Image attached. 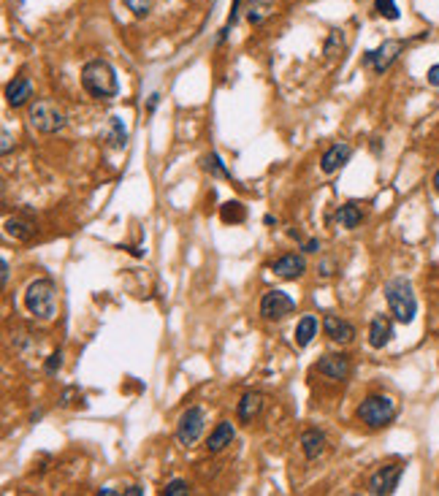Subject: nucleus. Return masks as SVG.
I'll list each match as a JSON object with an SVG mask.
<instances>
[{"label": "nucleus", "instance_id": "1", "mask_svg": "<svg viewBox=\"0 0 439 496\" xmlns=\"http://www.w3.org/2000/svg\"><path fill=\"white\" fill-rule=\"evenodd\" d=\"M82 87L95 101H111L120 93V79L109 60H90L82 68Z\"/></svg>", "mask_w": 439, "mask_h": 496}, {"label": "nucleus", "instance_id": "2", "mask_svg": "<svg viewBox=\"0 0 439 496\" xmlns=\"http://www.w3.org/2000/svg\"><path fill=\"white\" fill-rule=\"evenodd\" d=\"M25 310L35 320H52L57 312V288L52 279H35L25 291Z\"/></svg>", "mask_w": 439, "mask_h": 496}, {"label": "nucleus", "instance_id": "3", "mask_svg": "<svg viewBox=\"0 0 439 496\" xmlns=\"http://www.w3.org/2000/svg\"><path fill=\"white\" fill-rule=\"evenodd\" d=\"M385 301L391 307V315H394L399 323L409 326L415 320V312H418V301H415V293H412V285L409 279L404 277H394L388 285H385Z\"/></svg>", "mask_w": 439, "mask_h": 496}, {"label": "nucleus", "instance_id": "4", "mask_svg": "<svg viewBox=\"0 0 439 496\" xmlns=\"http://www.w3.org/2000/svg\"><path fill=\"white\" fill-rule=\"evenodd\" d=\"M28 120H30V125L38 133H60L62 128H65V123H68L65 111L55 101H49V98L33 101L30 111H28Z\"/></svg>", "mask_w": 439, "mask_h": 496}, {"label": "nucleus", "instance_id": "5", "mask_svg": "<svg viewBox=\"0 0 439 496\" xmlns=\"http://www.w3.org/2000/svg\"><path fill=\"white\" fill-rule=\"evenodd\" d=\"M358 420L369 426V429H382V426H388L391 420L396 418V402L391 396H366L364 402L358 404Z\"/></svg>", "mask_w": 439, "mask_h": 496}, {"label": "nucleus", "instance_id": "6", "mask_svg": "<svg viewBox=\"0 0 439 496\" xmlns=\"http://www.w3.org/2000/svg\"><path fill=\"white\" fill-rule=\"evenodd\" d=\"M204 426H206V415L201 407H187L182 415H179V423H177V442L182 448H190L196 445L201 434H204Z\"/></svg>", "mask_w": 439, "mask_h": 496}, {"label": "nucleus", "instance_id": "7", "mask_svg": "<svg viewBox=\"0 0 439 496\" xmlns=\"http://www.w3.org/2000/svg\"><path fill=\"white\" fill-rule=\"evenodd\" d=\"M401 49H404V41H399V38H388V41H382L377 49H369V52L364 55V62L366 65H372L374 74H385V71L396 62V57L401 55Z\"/></svg>", "mask_w": 439, "mask_h": 496}, {"label": "nucleus", "instance_id": "8", "mask_svg": "<svg viewBox=\"0 0 439 496\" xmlns=\"http://www.w3.org/2000/svg\"><path fill=\"white\" fill-rule=\"evenodd\" d=\"M293 310H296V301L285 291H269L260 298V315L266 320H285Z\"/></svg>", "mask_w": 439, "mask_h": 496}, {"label": "nucleus", "instance_id": "9", "mask_svg": "<svg viewBox=\"0 0 439 496\" xmlns=\"http://www.w3.org/2000/svg\"><path fill=\"white\" fill-rule=\"evenodd\" d=\"M401 475H404V466H401V464L379 466L377 472L372 475V480H369V494H374V496L394 494L396 485H399V480H401Z\"/></svg>", "mask_w": 439, "mask_h": 496}, {"label": "nucleus", "instance_id": "10", "mask_svg": "<svg viewBox=\"0 0 439 496\" xmlns=\"http://www.w3.org/2000/svg\"><path fill=\"white\" fill-rule=\"evenodd\" d=\"M323 331L336 344H350V342L355 339V326L348 323V320H342L339 315H326L323 317Z\"/></svg>", "mask_w": 439, "mask_h": 496}, {"label": "nucleus", "instance_id": "11", "mask_svg": "<svg viewBox=\"0 0 439 496\" xmlns=\"http://www.w3.org/2000/svg\"><path fill=\"white\" fill-rule=\"evenodd\" d=\"M350 155H352V147H350V144H345V141L333 144V147H328V150L323 152V157H320V171H323V174H336V171L350 160Z\"/></svg>", "mask_w": 439, "mask_h": 496}, {"label": "nucleus", "instance_id": "12", "mask_svg": "<svg viewBox=\"0 0 439 496\" xmlns=\"http://www.w3.org/2000/svg\"><path fill=\"white\" fill-rule=\"evenodd\" d=\"M272 271L277 277L282 279H299L306 274V261H304V255H296V252H288V255H282V258H277L272 266Z\"/></svg>", "mask_w": 439, "mask_h": 496}, {"label": "nucleus", "instance_id": "13", "mask_svg": "<svg viewBox=\"0 0 439 496\" xmlns=\"http://www.w3.org/2000/svg\"><path fill=\"white\" fill-rule=\"evenodd\" d=\"M394 339V323L388 315H374L372 317V326H369V344L374 350H382L388 347V342Z\"/></svg>", "mask_w": 439, "mask_h": 496}, {"label": "nucleus", "instance_id": "14", "mask_svg": "<svg viewBox=\"0 0 439 496\" xmlns=\"http://www.w3.org/2000/svg\"><path fill=\"white\" fill-rule=\"evenodd\" d=\"M30 98H33V84H30V79H28V77H16V79H11V81L6 84V103H9L11 109L25 106Z\"/></svg>", "mask_w": 439, "mask_h": 496}, {"label": "nucleus", "instance_id": "15", "mask_svg": "<svg viewBox=\"0 0 439 496\" xmlns=\"http://www.w3.org/2000/svg\"><path fill=\"white\" fill-rule=\"evenodd\" d=\"M328 380H348L350 377V358L348 356H323L315 366Z\"/></svg>", "mask_w": 439, "mask_h": 496}, {"label": "nucleus", "instance_id": "16", "mask_svg": "<svg viewBox=\"0 0 439 496\" xmlns=\"http://www.w3.org/2000/svg\"><path fill=\"white\" fill-rule=\"evenodd\" d=\"M301 450L309 461H315L328 450V439H326V434L320 429H306L301 434Z\"/></svg>", "mask_w": 439, "mask_h": 496}, {"label": "nucleus", "instance_id": "17", "mask_svg": "<svg viewBox=\"0 0 439 496\" xmlns=\"http://www.w3.org/2000/svg\"><path fill=\"white\" fill-rule=\"evenodd\" d=\"M263 404H266V396H263V393H257V390H250V393H244V396H242L236 415H239L242 423H252V420L263 412Z\"/></svg>", "mask_w": 439, "mask_h": 496}, {"label": "nucleus", "instance_id": "18", "mask_svg": "<svg viewBox=\"0 0 439 496\" xmlns=\"http://www.w3.org/2000/svg\"><path fill=\"white\" fill-rule=\"evenodd\" d=\"M233 436H236V429H233V423H230V420H223V423H217V429H214L212 434H209L206 450H209V453H220V450H226L228 445L233 442Z\"/></svg>", "mask_w": 439, "mask_h": 496}, {"label": "nucleus", "instance_id": "19", "mask_svg": "<svg viewBox=\"0 0 439 496\" xmlns=\"http://www.w3.org/2000/svg\"><path fill=\"white\" fill-rule=\"evenodd\" d=\"M333 220H336V225H339V228H348V231H352V228H358V225H361V220H364V209H361V203L350 201V203H345V206H339V209H336Z\"/></svg>", "mask_w": 439, "mask_h": 496}, {"label": "nucleus", "instance_id": "20", "mask_svg": "<svg viewBox=\"0 0 439 496\" xmlns=\"http://www.w3.org/2000/svg\"><path fill=\"white\" fill-rule=\"evenodd\" d=\"M104 141H106L111 150H122L128 144V128L120 117H109L106 130H104Z\"/></svg>", "mask_w": 439, "mask_h": 496}, {"label": "nucleus", "instance_id": "21", "mask_svg": "<svg viewBox=\"0 0 439 496\" xmlns=\"http://www.w3.org/2000/svg\"><path fill=\"white\" fill-rule=\"evenodd\" d=\"M318 337V317L315 315H304L296 326V344L299 347H309L312 339Z\"/></svg>", "mask_w": 439, "mask_h": 496}, {"label": "nucleus", "instance_id": "22", "mask_svg": "<svg viewBox=\"0 0 439 496\" xmlns=\"http://www.w3.org/2000/svg\"><path fill=\"white\" fill-rule=\"evenodd\" d=\"M274 14V0H247V19L252 25H260L266 16Z\"/></svg>", "mask_w": 439, "mask_h": 496}, {"label": "nucleus", "instance_id": "23", "mask_svg": "<svg viewBox=\"0 0 439 496\" xmlns=\"http://www.w3.org/2000/svg\"><path fill=\"white\" fill-rule=\"evenodd\" d=\"M220 218H223V222H244L247 209L239 201H228L220 206Z\"/></svg>", "mask_w": 439, "mask_h": 496}, {"label": "nucleus", "instance_id": "24", "mask_svg": "<svg viewBox=\"0 0 439 496\" xmlns=\"http://www.w3.org/2000/svg\"><path fill=\"white\" fill-rule=\"evenodd\" d=\"M204 171L206 174H212V176H223V179H230V171L223 166V160L217 152H209V155L204 157Z\"/></svg>", "mask_w": 439, "mask_h": 496}, {"label": "nucleus", "instance_id": "25", "mask_svg": "<svg viewBox=\"0 0 439 496\" xmlns=\"http://www.w3.org/2000/svg\"><path fill=\"white\" fill-rule=\"evenodd\" d=\"M3 225H6V233L14 236V239H19V242H25V239H30L33 236V228L28 225V222H22V220H6Z\"/></svg>", "mask_w": 439, "mask_h": 496}, {"label": "nucleus", "instance_id": "26", "mask_svg": "<svg viewBox=\"0 0 439 496\" xmlns=\"http://www.w3.org/2000/svg\"><path fill=\"white\" fill-rule=\"evenodd\" d=\"M342 49H345V33L331 30L328 33V41H326V60H333Z\"/></svg>", "mask_w": 439, "mask_h": 496}, {"label": "nucleus", "instance_id": "27", "mask_svg": "<svg viewBox=\"0 0 439 496\" xmlns=\"http://www.w3.org/2000/svg\"><path fill=\"white\" fill-rule=\"evenodd\" d=\"M374 11H377L382 19H391V22H396V19L401 16L399 6H396V0H374Z\"/></svg>", "mask_w": 439, "mask_h": 496}, {"label": "nucleus", "instance_id": "28", "mask_svg": "<svg viewBox=\"0 0 439 496\" xmlns=\"http://www.w3.org/2000/svg\"><path fill=\"white\" fill-rule=\"evenodd\" d=\"M125 6L133 11V16L138 19H144V16L152 11V6H155V0H125Z\"/></svg>", "mask_w": 439, "mask_h": 496}, {"label": "nucleus", "instance_id": "29", "mask_svg": "<svg viewBox=\"0 0 439 496\" xmlns=\"http://www.w3.org/2000/svg\"><path fill=\"white\" fill-rule=\"evenodd\" d=\"M187 491H190L187 480H182V478H174L171 483H166V488H163V496H184Z\"/></svg>", "mask_w": 439, "mask_h": 496}, {"label": "nucleus", "instance_id": "30", "mask_svg": "<svg viewBox=\"0 0 439 496\" xmlns=\"http://www.w3.org/2000/svg\"><path fill=\"white\" fill-rule=\"evenodd\" d=\"M60 366H62V353L57 350V353H52V356L46 358L44 369H46V374H55V372H60Z\"/></svg>", "mask_w": 439, "mask_h": 496}, {"label": "nucleus", "instance_id": "31", "mask_svg": "<svg viewBox=\"0 0 439 496\" xmlns=\"http://www.w3.org/2000/svg\"><path fill=\"white\" fill-rule=\"evenodd\" d=\"M239 6H242V0H233V6H230V16H228L226 28H233V25H236V19H239Z\"/></svg>", "mask_w": 439, "mask_h": 496}, {"label": "nucleus", "instance_id": "32", "mask_svg": "<svg viewBox=\"0 0 439 496\" xmlns=\"http://www.w3.org/2000/svg\"><path fill=\"white\" fill-rule=\"evenodd\" d=\"M426 81H428L431 87H439V62L428 68V74H426Z\"/></svg>", "mask_w": 439, "mask_h": 496}, {"label": "nucleus", "instance_id": "33", "mask_svg": "<svg viewBox=\"0 0 439 496\" xmlns=\"http://www.w3.org/2000/svg\"><path fill=\"white\" fill-rule=\"evenodd\" d=\"M0 152H3V155L11 152V133H9L6 128H3V144H0Z\"/></svg>", "mask_w": 439, "mask_h": 496}, {"label": "nucleus", "instance_id": "34", "mask_svg": "<svg viewBox=\"0 0 439 496\" xmlns=\"http://www.w3.org/2000/svg\"><path fill=\"white\" fill-rule=\"evenodd\" d=\"M122 494H125V496H141V494H144V488H141V485H130V488H125Z\"/></svg>", "mask_w": 439, "mask_h": 496}, {"label": "nucleus", "instance_id": "35", "mask_svg": "<svg viewBox=\"0 0 439 496\" xmlns=\"http://www.w3.org/2000/svg\"><path fill=\"white\" fill-rule=\"evenodd\" d=\"M0 269H3V274H0V282H3V285H9V269H11V266H9V261H3V264H0Z\"/></svg>", "mask_w": 439, "mask_h": 496}, {"label": "nucleus", "instance_id": "36", "mask_svg": "<svg viewBox=\"0 0 439 496\" xmlns=\"http://www.w3.org/2000/svg\"><path fill=\"white\" fill-rule=\"evenodd\" d=\"M157 103H160V95L152 93L150 95V103H147V111H155V109H157Z\"/></svg>", "mask_w": 439, "mask_h": 496}, {"label": "nucleus", "instance_id": "37", "mask_svg": "<svg viewBox=\"0 0 439 496\" xmlns=\"http://www.w3.org/2000/svg\"><path fill=\"white\" fill-rule=\"evenodd\" d=\"M304 249H306V252H318V249H320V242H318V239H309V242L304 244Z\"/></svg>", "mask_w": 439, "mask_h": 496}, {"label": "nucleus", "instance_id": "38", "mask_svg": "<svg viewBox=\"0 0 439 496\" xmlns=\"http://www.w3.org/2000/svg\"><path fill=\"white\" fill-rule=\"evenodd\" d=\"M101 494H104V496H114V494H120V491H117V488H101Z\"/></svg>", "mask_w": 439, "mask_h": 496}, {"label": "nucleus", "instance_id": "39", "mask_svg": "<svg viewBox=\"0 0 439 496\" xmlns=\"http://www.w3.org/2000/svg\"><path fill=\"white\" fill-rule=\"evenodd\" d=\"M434 187H437V193H439V171H437V176H434Z\"/></svg>", "mask_w": 439, "mask_h": 496}]
</instances>
